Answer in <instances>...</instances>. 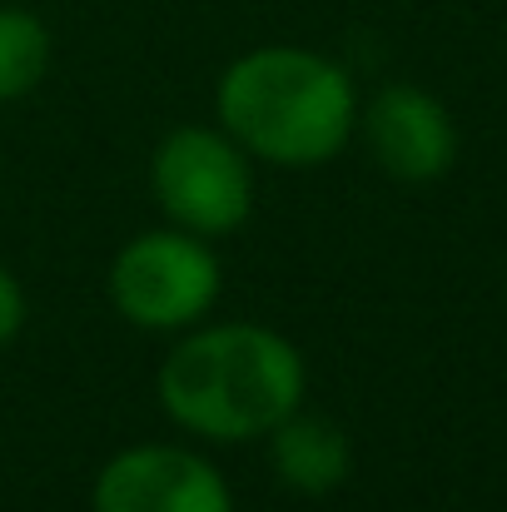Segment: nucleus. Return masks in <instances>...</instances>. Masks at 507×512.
Instances as JSON below:
<instances>
[{"mask_svg":"<svg viewBox=\"0 0 507 512\" xmlns=\"http://www.w3.org/2000/svg\"><path fill=\"white\" fill-rule=\"evenodd\" d=\"M304 353L264 324H214L174 343L160 363V403L194 438L254 443L304 408Z\"/></svg>","mask_w":507,"mask_h":512,"instance_id":"obj_1","label":"nucleus"},{"mask_svg":"<svg viewBox=\"0 0 507 512\" xmlns=\"http://www.w3.org/2000/svg\"><path fill=\"white\" fill-rule=\"evenodd\" d=\"M219 130L249 155L284 170H314L343 155L358 130L348 70L304 45H259L214 85Z\"/></svg>","mask_w":507,"mask_h":512,"instance_id":"obj_2","label":"nucleus"},{"mask_svg":"<svg viewBox=\"0 0 507 512\" xmlns=\"http://www.w3.org/2000/svg\"><path fill=\"white\" fill-rule=\"evenodd\" d=\"M224 289L219 259L209 239L189 229H150L135 234L110 264V304L120 319L150 334L194 329Z\"/></svg>","mask_w":507,"mask_h":512,"instance_id":"obj_3","label":"nucleus"},{"mask_svg":"<svg viewBox=\"0 0 507 512\" xmlns=\"http://www.w3.org/2000/svg\"><path fill=\"white\" fill-rule=\"evenodd\" d=\"M150 189L174 229L199 239H219L244 229L254 209V170L249 155L209 125L169 130L150 160Z\"/></svg>","mask_w":507,"mask_h":512,"instance_id":"obj_4","label":"nucleus"},{"mask_svg":"<svg viewBox=\"0 0 507 512\" xmlns=\"http://www.w3.org/2000/svg\"><path fill=\"white\" fill-rule=\"evenodd\" d=\"M95 512H234L224 473L174 443H135L115 453L90 488Z\"/></svg>","mask_w":507,"mask_h":512,"instance_id":"obj_5","label":"nucleus"},{"mask_svg":"<svg viewBox=\"0 0 507 512\" xmlns=\"http://www.w3.org/2000/svg\"><path fill=\"white\" fill-rule=\"evenodd\" d=\"M358 125H363L373 165L398 184H433L458 160V125L448 105L418 85L378 90L363 105Z\"/></svg>","mask_w":507,"mask_h":512,"instance_id":"obj_6","label":"nucleus"},{"mask_svg":"<svg viewBox=\"0 0 507 512\" xmlns=\"http://www.w3.org/2000/svg\"><path fill=\"white\" fill-rule=\"evenodd\" d=\"M269 468L279 473V483L289 493H304V498H329L348 483L353 473V448H348V433L338 428L334 418L324 413H304L294 408L269 438Z\"/></svg>","mask_w":507,"mask_h":512,"instance_id":"obj_7","label":"nucleus"},{"mask_svg":"<svg viewBox=\"0 0 507 512\" xmlns=\"http://www.w3.org/2000/svg\"><path fill=\"white\" fill-rule=\"evenodd\" d=\"M50 70V30L35 10L0 5V105L25 100Z\"/></svg>","mask_w":507,"mask_h":512,"instance_id":"obj_8","label":"nucleus"},{"mask_svg":"<svg viewBox=\"0 0 507 512\" xmlns=\"http://www.w3.org/2000/svg\"><path fill=\"white\" fill-rule=\"evenodd\" d=\"M25 329V289L10 269H0V348Z\"/></svg>","mask_w":507,"mask_h":512,"instance_id":"obj_9","label":"nucleus"},{"mask_svg":"<svg viewBox=\"0 0 507 512\" xmlns=\"http://www.w3.org/2000/svg\"><path fill=\"white\" fill-rule=\"evenodd\" d=\"M503 289H507V279H503Z\"/></svg>","mask_w":507,"mask_h":512,"instance_id":"obj_10","label":"nucleus"}]
</instances>
